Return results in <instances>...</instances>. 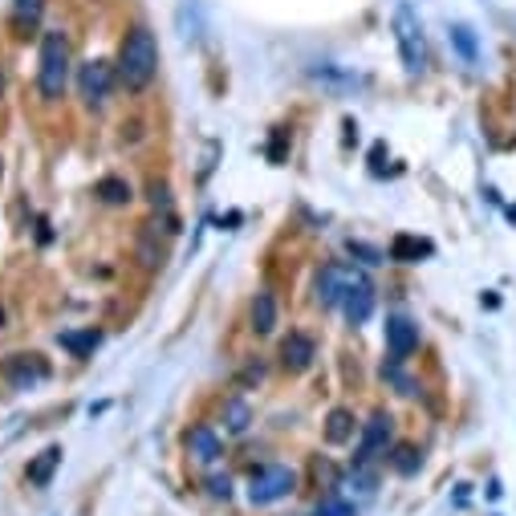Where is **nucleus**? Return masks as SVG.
I'll use <instances>...</instances> for the list:
<instances>
[{
  "label": "nucleus",
  "mask_w": 516,
  "mask_h": 516,
  "mask_svg": "<svg viewBox=\"0 0 516 516\" xmlns=\"http://www.w3.org/2000/svg\"><path fill=\"white\" fill-rule=\"evenodd\" d=\"M394 41H399L407 74H423L427 69V37H423V25L411 4H399L394 9Z\"/></svg>",
  "instance_id": "7ed1b4c3"
},
{
  "label": "nucleus",
  "mask_w": 516,
  "mask_h": 516,
  "mask_svg": "<svg viewBox=\"0 0 516 516\" xmlns=\"http://www.w3.org/2000/svg\"><path fill=\"white\" fill-rule=\"evenodd\" d=\"M317 358V342L306 334V329H289V337L281 342V366H285L289 374H301L309 370Z\"/></svg>",
  "instance_id": "1a4fd4ad"
},
{
  "label": "nucleus",
  "mask_w": 516,
  "mask_h": 516,
  "mask_svg": "<svg viewBox=\"0 0 516 516\" xmlns=\"http://www.w3.org/2000/svg\"><path fill=\"white\" fill-rule=\"evenodd\" d=\"M391 443V415H370V423L362 427V440H358V456H354V468H370L374 459L386 451Z\"/></svg>",
  "instance_id": "6e6552de"
},
{
  "label": "nucleus",
  "mask_w": 516,
  "mask_h": 516,
  "mask_svg": "<svg viewBox=\"0 0 516 516\" xmlns=\"http://www.w3.org/2000/svg\"><path fill=\"white\" fill-rule=\"evenodd\" d=\"M58 468H61V448L53 443V448H45L37 459H33L25 476H29L33 488H49V484H53V472H58Z\"/></svg>",
  "instance_id": "dca6fc26"
},
{
  "label": "nucleus",
  "mask_w": 516,
  "mask_h": 516,
  "mask_svg": "<svg viewBox=\"0 0 516 516\" xmlns=\"http://www.w3.org/2000/svg\"><path fill=\"white\" fill-rule=\"evenodd\" d=\"M115 74H118V86H123L126 94H143L155 82V74H159V41H155V33L147 29V25H134L123 37Z\"/></svg>",
  "instance_id": "f257e3e1"
},
{
  "label": "nucleus",
  "mask_w": 516,
  "mask_h": 516,
  "mask_svg": "<svg viewBox=\"0 0 516 516\" xmlns=\"http://www.w3.org/2000/svg\"><path fill=\"white\" fill-rule=\"evenodd\" d=\"M354 435H358L354 411H345V407H334V411H329V419H325V443L342 448V443H350Z\"/></svg>",
  "instance_id": "4468645a"
},
{
  "label": "nucleus",
  "mask_w": 516,
  "mask_h": 516,
  "mask_svg": "<svg viewBox=\"0 0 516 516\" xmlns=\"http://www.w3.org/2000/svg\"><path fill=\"white\" fill-rule=\"evenodd\" d=\"M151 208L155 211H171V187H167V183H159V179L151 183Z\"/></svg>",
  "instance_id": "b1692460"
},
{
  "label": "nucleus",
  "mask_w": 516,
  "mask_h": 516,
  "mask_svg": "<svg viewBox=\"0 0 516 516\" xmlns=\"http://www.w3.org/2000/svg\"><path fill=\"white\" fill-rule=\"evenodd\" d=\"M249 317H252V334H273L277 329V297L268 293V289H260L257 297H252V309H249Z\"/></svg>",
  "instance_id": "ddd939ff"
},
{
  "label": "nucleus",
  "mask_w": 516,
  "mask_h": 516,
  "mask_svg": "<svg viewBox=\"0 0 516 516\" xmlns=\"http://www.w3.org/2000/svg\"><path fill=\"white\" fill-rule=\"evenodd\" d=\"M115 82H118V74L110 69V61H86V66H77V98L86 102V110H102L110 102Z\"/></svg>",
  "instance_id": "423d86ee"
},
{
  "label": "nucleus",
  "mask_w": 516,
  "mask_h": 516,
  "mask_svg": "<svg viewBox=\"0 0 516 516\" xmlns=\"http://www.w3.org/2000/svg\"><path fill=\"white\" fill-rule=\"evenodd\" d=\"M345 249H350V257H362V265H378V260H383V252L370 249V244H358V240H350Z\"/></svg>",
  "instance_id": "393cba45"
},
{
  "label": "nucleus",
  "mask_w": 516,
  "mask_h": 516,
  "mask_svg": "<svg viewBox=\"0 0 516 516\" xmlns=\"http://www.w3.org/2000/svg\"><path fill=\"white\" fill-rule=\"evenodd\" d=\"M0 374H4V383L17 386V391H33L37 383L49 378V362L41 354H12V358H4Z\"/></svg>",
  "instance_id": "0eeeda50"
},
{
  "label": "nucleus",
  "mask_w": 516,
  "mask_h": 516,
  "mask_svg": "<svg viewBox=\"0 0 516 516\" xmlns=\"http://www.w3.org/2000/svg\"><path fill=\"white\" fill-rule=\"evenodd\" d=\"M208 492L216 500H228L232 496V480L228 476H208Z\"/></svg>",
  "instance_id": "a878e982"
},
{
  "label": "nucleus",
  "mask_w": 516,
  "mask_h": 516,
  "mask_svg": "<svg viewBox=\"0 0 516 516\" xmlns=\"http://www.w3.org/2000/svg\"><path fill=\"white\" fill-rule=\"evenodd\" d=\"M358 285H366V273L358 265H325L322 277H317V306H325V309L342 306L345 293Z\"/></svg>",
  "instance_id": "39448f33"
},
{
  "label": "nucleus",
  "mask_w": 516,
  "mask_h": 516,
  "mask_svg": "<svg viewBox=\"0 0 516 516\" xmlns=\"http://www.w3.org/2000/svg\"><path fill=\"white\" fill-rule=\"evenodd\" d=\"M314 516H354V508H350V504H342V500H325V504L317 508Z\"/></svg>",
  "instance_id": "cd10ccee"
},
{
  "label": "nucleus",
  "mask_w": 516,
  "mask_h": 516,
  "mask_svg": "<svg viewBox=\"0 0 516 516\" xmlns=\"http://www.w3.org/2000/svg\"><path fill=\"white\" fill-rule=\"evenodd\" d=\"M187 451H192L200 464H216V459L224 456L220 431L211 427V423H192V427H187Z\"/></svg>",
  "instance_id": "9b49d317"
},
{
  "label": "nucleus",
  "mask_w": 516,
  "mask_h": 516,
  "mask_svg": "<svg viewBox=\"0 0 516 516\" xmlns=\"http://www.w3.org/2000/svg\"><path fill=\"white\" fill-rule=\"evenodd\" d=\"M94 195L106 203V208H126V203L134 200L131 183H126V179H118V175H106V179H98Z\"/></svg>",
  "instance_id": "f3484780"
},
{
  "label": "nucleus",
  "mask_w": 516,
  "mask_h": 516,
  "mask_svg": "<svg viewBox=\"0 0 516 516\" xmlns=\"http://www.w3.org/2000/svg\"><path fill=\"white\" fill-rule=\"evenodd\" d=\"M69 37L61 29L41 33V69H37V90L45 102H61L69 86Z\"/></svg>",
  "instance_id": "f03ea898"
},
{
  "label": "nucleus",
  "mask_w": 516,
  "mask_h": 516,
  "mask_svg": "<svg viewBox=\"0 0 516 516\" xmlns=\"http://www.w3.org/2000/svg\"><path fill=\"white\" fill-rule=\"evenodd\" d=\"M435 252V244L431 240H419V236H394L391 249H386V257L399 260V265H419V257H431Z\"/></svg>",
  "instance_id": "2eb2a0df"
},
{
  "label": "nucleus",
  "mask_w": 516,
  "mask_h": 516,
  "mask_svg": "<svg viewBox=\"0 0 516 516\" xmlns=\"http://www.w3.org/2000/svg\"><path fill=\"white\" fill-rule=\"evenodd\" d=\"M41 12H45V0H12V25L20 29V37H29V29H37Z\"/></svg>",
  "instance_id": "6ab92c4d"
},
{
  "label": "nucleus",
  "mask_w": 516,
  "mask_h": 516,
  "mask_svg": "<svg viewBox=\"0 0 516 516\" xmlns=\"http://www.w3.org/2000/svg\"><path fill=\"white\" fill-rule=\"evenodd\" d=\"M0 86H4V77H0Z\"/></svg>",
  "instance_id": "c85d7f7f"
},
{
  "label": "nucleus",
  "mask_w": 516,
  "mask_h": 516,
  "mask_svg": "<svg viewBox=\"0 0 516 516\" xmlns=\"http://www.w3.org/2000/svg\"><path fill=\"white\" fill-rule=\"evenodd\" d=\"M342 314H345V322H350V325H362V322H370V317H374V285H370V281L345 293V301H342Z\"/></svg>",
  "instance_id": "f8f14e48"
},
{
  "label": "nucleus",
  "mask_w": 516,
  "mask_h": 516,
  "mask_svg": "<svg viewBox=\"0 0 516 516\" xmlns=\"http://www.w3.org/2000/svg\"><path fill=\"white\" fill-rule=\"evenodd\" d=\"M350 484H354L358 492H362V496H370V492H374V476H370L366 468H354V472H350Z\"/></svg>",
  "instance_id": "bb28decb"
},
{
  "label": "nucleus",
  "mask_w": 516,
  "mask_h": 516,
  "mask_svg": "<svg viewBox=\"0 0 516 516\" xmlns=\"http://www.w3.org/2000/svg\"><path fill=\"white\" fill-rule=\"evenodd\" d=\"M134 252H139L143 268H159V265H163V244H159V232H155V228H143V232H139V244H134Z\"/></svg>",
  "instance_id": "aec40b11"
},
{
  "label": "nucleus",
  "mask_w": 516,
  "mask_h": 516,
  "mask_svg": "<svg viewBox=\"0 0 516 516\" xmlns=\"http://www.w3.org/2000/svg\"><path fill=\"white\" fill-rule=\"evenodd\" d=\"M58 342L66 345L74 358H90L98 350V342H102V334H98V329H86V334H58Z\"/></svg>",
  "instance_id": "412c9836"
},
{
  "label": "nucleus",
  "mask_w": 516,
  "mask_h": 516,
  "mask_svg": "<svg viewBox=\"0 0 516 516\" xmlns=\"http://www.w3.org/2000/svg\"><path fill=\"white\" fill-rule=\"evenodd\" d=\"M289 492H297V472L285 468V464H265V468H257L249 480V504H257V508L277 504Z\"/></svg>",
  "instance_id": "20e7f679"
},
{
  "label": "nucleus",
  "mask_w": 516,
  "mask_h": 516,
  "mask_svg": "<svg viewBox=\"0 0 516 516\" xmlns=\"http://www.w3.org/2000/svg\"><path fill=\"white\" fill-rule=\"evenodd\" d=\"M391 464L402 472V476H411V472H419V451H415V448H394Z\"/></svg>",
  "instance_id": "5701e85b"
},
{
  "label": "nucleus",
  "mask_w": 516,
  "mask_h": 516,
  "mask_svg": "<svg viewBox=\"0 0 516 516\" xmlns=\"http://www.w3.org/2000/svg\"><path fill=\"white\" fill-rule=\"evenodd\" d=\"M252 427V407L240 394H232L228 402H224V431L228 435H244V431Z\"/></svg>",
  "instance_id": "a211bd4d"
},
{
  "label": "nucleus",
  "mask_w": 516,
  "mask_h": 516,
  "mask_svg": "<svg viewBox=\"0 0 516 516\" xmlns=\"http://www.w3.org/2000/svg\"><path fill=\"white\" fill-rule=\"evenodd\" d=\"M451 45L459 49V58H464V61H476L480 49H476V37H472L468 25H451Z\"/></svg>",
  "instance_id": "4be33fe9"
},
{
  "label": "nucleus",
  "mask_w": 516,
  "mask_h": 516,
  "mask_svg": "<svg viewBox=\"0 0 516 516\" xmlns=\"http://www.w3.org/2000/svg\"><path fill=\"white\" fill-rule=\"evenodd\" d=\"M386 350H391V358L407 362L419 350V325L411 317H386Z\"/></svg>",
  "instance_id": "9d476101"
}]
</instances>
